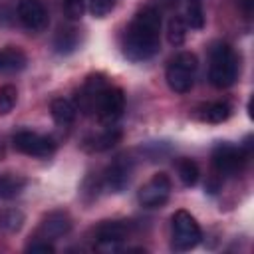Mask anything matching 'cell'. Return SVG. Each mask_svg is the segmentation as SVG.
<instances>
[{"instance_id": "obj_1", "label": "cell", "mask_w": 254, "mask_h": 254, "mask_svg": "<svg viewBox=\"0 0 254 254\" xmlns=\"http://www.w3.org/2000/svg\"><path fill=\"white\" fill-rule=\"evenodd\" d=\"M161 48V14L147 6L135 14L125 30L123 54L131 62L151 60Z\"/></svg>"}, {"instance_id": "obj_2", "label": "cell", "mask_w": 254, "mask_h": 254, "mask_svg": "<svg viewBox=\"0 0 254 254\" xmlns=\"http://www.w3.org/2000/svg\"><path fill=\"white\" fill-rule=\"evenodd\" d=\"M238 77V58L228 44H216L210 50L208 79L214 87H230Z\"/></svg>"}, {"instance_id": "obj_3", "label": "cell", "mask_w": 254, "mask_h": 254, "mask_svg": "<svg viewBox=\"0 0 254 254\" xmlns=\"http://www.w3.org/2000/svg\"><path fill=\"white\" fill-rule=\"evenodd\" d=\"M196 56L190 52H181L167 67V83L175 93H187L190 91L194 83V71H196Z\"/></svg>"}, {"instance_id": "obj_4", "label": "cell", "mask_w": 254, "mask_h": 254, "mask_svg": "<svg viewBox=\"0 0 254 254\" xmlns=\"http://www.w3.org/2000/svg\"><path fill=\"white\" fill-rule=\"evenodd\" d=\"M202 238L200 226L194 220V216L187 210H177L173 214V248L177 252L192 250Z\"/></svg>"}, {"instance_id": "obj_5", "label": "cell", "mask_w": 254, "mask_h": 254, "mask_svg": "<svg viewBox=\"0 0 254 254\" xmlns=\"http://www.w3.org/2000/svg\"><path fill=\"white\" fill-rule=\"evenodd\" d=\"M248 157H250V145L236 147L230 143H218L212 151V165L214 171L222 177L236 175L238 171H242Z\"/></svg>"}, {"instance_id": "obj_6", "label": "cell", "mask_w": 254, "mask_h": 254, "mask_svg": "<svg viewBox=\"0 0 254 254\" xmlns=\"http://www.w3.org/2000/svg\"><path fill=\"white\" fill-rule=\"evenodd\" d=\"M123 109H125V95H123V89L121 87H115V85H107L101 95L97 97V103H95V115L97 119L105 125V127H111L119 121V117L123 115Z\"/></svg>"}, {"instance_id": "obj_7", "label": "cell", "mask_w": 254, "mask_h": 254, "mask_svg": "<svg viewBox=\"0 0 254 254\" xmlns=\"http://www.w3.org/2000/svg\"><path fill=\"white\" fill-rule=\"evenodd\" d=\"M12 145L16 151L24 153V155H30V157H50L54 155L56 151V143L54 139L46 137V135H40V133H34V131H18L14 137H12Z\"/></svg>"}, {"instance_id": "obj_8", "label": "cell", "mask_w": 254, "mask_h": 254, "mask_svg": "<svg viewBox=\"0 0 254 254\" xmlns=\"http://www.w3.org/2000/svg\"><path fill=\"white\" fill-rule=\"evenodd\" d=\"M169 194H171V179L165 173H157L139 189L137 198L145 208H159L169 200Z\"/></svg>"}, {"instance_id": "obj_9", "label": "cell", "mask_w": 254, "mask_h": 254, "mask_svg": "<svg viewBox=\"0 0 254 254\" xmlns=\"http://www.w3.org/2000/svg\"><path fill=\"white\" fill-rule=\"evenodd\" d=\"M133 175V163L125 157H117L103 173V187L111 192H121L129 187Z\"/></svg>"}, {"instance_id": "obj_10", "label": "cell", "mask_w": 254, "mask_h": 254, "mask_svg": "<svg viewBox=\"0 0 254 254\" xmlns=\"http://www.w3.org/2000/svg\"><path fill=\"white\" fill-rule=\"evenodd\" d=\"M18 18L22 26L30 32H42L48 28V10L40 0H20Z\"/></svg>"}, {"instance_id": "obj_11", "label": "cell", "mask_w": 254, "mask_h": 254, "mask_svg": "<svg viewBox=\"0 0 254 254\" xmlns=\"http://www.w3.org/2000/svg\"><path fill=\"white\" fill-rule=\"evenodd\" d=\"M107 79L101 75V73H95V75H89L85 79V83L81 85L79 93H77V107L79 111L83 113H93L95 111V103H97V97L101 95V91L107 87Z\"/></svg>"}, {"instance_id": "obj_12", "label": "cell", "mask_w": 254, "mask_h": 254, "mask_svg": "<svg viewBox=\"0 0 254 254\" xmlns=\"http://www.w3.org/2000/svg\"><path fill=\"white\" fill-rule=\"evenodd\" d=\"M129 234V224H125L123 220H107L103 224L97 226L95 230V238L99 248L105 250H115Z\"/></svg>"}, {"instance_id": "obj_13", "label": "cell", "mask_w": 254, "mask_h": 254, "mask_svg": "<svg viewBox=\"0 0 254 254\" xmlns=\"http://www.w3.org/2000/svg\"><path fill=\"white\" fill-rule=\"evenodd\" d=\"M71 230V218L67 212L64 210H54L50 212L42 224H40V236L46 238V240H56V238H62L65 236L67 232Z\"/></svg>"}, {"instance_id": "obj_14", "label": "cell", "mask_w": 254, "mask_h": 254, "mask_svg": "<svg viewBox=\"0 0 254 254\" xmlns=\"http://www.w3.org/2000/svg\"><path fill=\"white\" fill-rule=\"evenodd\" d=\"M28 64V58L18 48H4L0 50V73H14L24 69Z\"/></svg>"}, {"instance_id": "obj_15", "label": "cell", "mask_w": 254, "mask_h": 254, "mask_svg": "<svg viewBox=\"0 0 254 254\" xmlns=\"http://www.w3.org/2000/svg\"><path fill=\"white\" fill-rule=\"evenodd\" d=\"M50 111L58 125H69V123H73V119L77 115V107L69 99H64V97L54 99L50 105Z\"/></svg>"}, {"instance_id": "obj_16", "label": "cell", "mask_w": 254, "mask_h": 254, "mask_svg": "<svg viewBox=\"0 0 254 254\" xmlns=\"http://www.w3.org/2000/svg\"><path fill=\"white\" fill-rule=\"evenodd\" d=\"M121 141V129H117V127H107L105 131H101L99 135H95V137H91L89 139V149L91 151H107V149H111V147H115L117 143Z\"/></svg>"}, {"instance_id": "obj_17", "label": "cell", "mask_w": 254, "mask_h": 254, "mask_svg": "<svg viewBox=\"0 0 254 254\" xmlns=\"http://www.w3.org/2000/svg\"><path fill=\"white\" fill-rule=\"evenodd\" d=\"M77 46H79V34H77L75 28L60 30L56 40H54V48H56L58 54H71Z\"/></svg>"}, {"instance_id": "obj_18", "label": "cell", "mask_w": 254, "mask_h": 254, "mask_svg": "<svg viewBox=\"0 0 254 254\" xmlns=\"http://www.w3.org/2000/svg\"><path fill=\"white\" fill-rule=\"evenodd\" d=\"M26 187V179L18 175H0V198H14Z\"/></svg>"}, {"instance_id": "obj_19", "label": "cell", "mask_w": 254, "mask_h": 254, "mask_svg": "<svg viewBox=\"0 0 254 254\" xmlns=\"http://www.w3.org/2000/svg\"><path fill=\"white\" fill-rule=\"evenodd\" d=\"M185 24H187V28H192V30H200V28L204 26V8H202V0H187Z\"/></svg>"}, {"instance_id": "obj_20", "label": "cell", "mask_w": 254, "mask_h": 254, "mask_svg": "<svg viewBox=\"0 0 254 254\" xmlns=\"http://www.w3.org/2000/svg\"><path fill=\"white\" fill-rule=\"evenodd\" d=\"M230 113H232V107L226 101H214L202 109V119L208 123H222L230 117Z\"/></svg>"}, {"instance_id": "obj_21", "label": "cell", "mask_w": 254, "mask_h": 254, "mask_svg": "<svg viewBox=\"0 0 254 254\" xmlns=\"http://www.w3.org/2000/svg\"><path fill=\"white\" fill-rule=\"evenodd\" d=\"M177 173H179V179L185 187H194L198 181V165L192 159H179Z\"/></svg>"}, {"instance_id": "obj_22", "label": "cell", "mask_w": 254, "mask_h": 254, "mask_svg": "<svg viewBox=\"0 0 254 254\" xmlns=\"http://www.w3.org/2000/svg\"><path fill=\"white\" fill-rule=\"evenodd\" d=\"M167 38H169V44H173V46H181L185 42V38H187V24H185L183 16H173L169 20Z\"/></svg>"}, {"instance_id": "obj_23", "label": "cell", "mask_w": 254, "mask_h": 254, "mask_svg": "<svg viewBox=\"0 0 254 254\" xmlns=\"http://www.w3.org/2000/svg\"><path fill=\"white\" fill-rule=\"evenodd\" d=\"M24 224V214L20 210H4L0 212V232L12 234L18 232Z\"/></svg>"}, {"instance_id": "obj_24", "label": "cell", "mask_w": 254, "mask_h": 254, "mask_svg": "<svg viewBox=\"0 0 254 254\" xmlns=\"http://www.w3.org/2000/svg\"><path fill=\"white\" fill-rule=\"evenodd\" d=\"M18 99V91L14 85H4L0 87V115H8Z\"/></svg>"}, {"instance_id": "obj_25", "label": "cell", "mask_w": 254, "mask_h": 254, "mask_svg": "<svg viewBox=\"0 0 254 254\" xmlns=\"http://www.w3.org/2000/svg\"><path fill=\"white\" fill-rule=\"evenodd\" d=\"M117 0H89V12L95 18H105L113 8H115Z\"/></svg>"}, {"instance_id": "obj_26", "label": "cell", "mask_w": 254, "mask_h": 254, "mask_svg": "<svg viewBox=\"0 0 254 254\" xmlns=\"http://www.w3.org/2000/svg\"><path fill=\"white\" fill-rule=\"evenodd\" d=\"M85 10V0H65V16L69 20H79Z\"/></svg>"}, {"instance_id": "obj_27", "label": "cell", "mask_w": 254, "mask_h": 254, "mask_svg": "<svg viewBox=\"0 0 254 254\" xmlns=\"http://www.w3.org/2000/svg\"><path fill=\"white\" fill-rule=\"evenodd\" d=\"M28 252H46V254H52L54 252V246L48 242V240H36L32 244H28L26 248Z\"/></svg>"}, {"instance_id": "obj_28", "label": "cell", "mask_w": 254, "mask_h": 254, "mask_svg": "<svg viewBox=\"0 0 254 254\" xmlns=\"http://www.w3.org/2000/svg\"><path fill=\"white\" fill-rule=\"evenodd\" d=\"M238 4H240V8H242V12H244L246 16H252V8H254V0H238Z\"/></svg>"}]
</instances>
